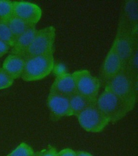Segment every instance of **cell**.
<instances>
[{"instance_id":"cell-1","label":"cell","mask_w":138,"mask_h":156,"mask_svg":"<svg viewBox=\"0 0 138 156\" xmlns=\"http://www.w3.org/2000/svg\"><path fill=\"white\" fill-rule=\"evenodd\" d=\"M138 77L123 68L118 74L105 84L109 90L134 108L138 100Z\"/></svg>"},{"instance_id":"cell-2","label":"cell","mask_w":138,"mask_h":156,"mask_svg":"<svg viewBox=\"0 0 138 156\" xmlns=\"http://www.w3.org/2000/svg\"><path fill=\"white\" fill-rule=\"evenodd\" d=\"M113 44L126 68L130 58L138 45V31L132 29L121 15L118 26L116 35Z\"/></svg>"},{"instance_id":"cell-3","label":"cell","mask_w":138,"mask_h":156,"mask_svg":"<svg viewBox=\"0 0 138 156\" xmlns=\"http://www.w3.org/2000/svg\"><path fill=\"white\" fill-rule=\"evenodd\" d=\"M54 67L53 52L26 58L21 78L26 82L41 80L50 74Z\"/></svg>"},{"instance_id":"cell-4","label":"cell","mask_w":138,"mask_h":156,"mask_svg":"<svg viewBox=\"0 0 138 156\" xmlns=\"http://www.w3.org/2000/svg\"><path fill=\"white\" fill-rule=\"evenodd\" d=\"M95 103L100 112L110 122L120 121L133 109L114 93L106 89L98 96Z\"/></svg>"},{"instance_id":"cell-5","label":"cell","mask_w":138,"mask_h":156,"mask_svg":"<svg viewBox=\"0 0 138 156\" xmlns=\"http://www.w3.org/2000/svg\"><path fill=\"white\" fill-rule=\"evenodd\" d=\"M71 75L77 92L91 103L95 102L100 89L99 80L86 69L76 71Z\"/></svg>"},{"instance_id":"cell-6","label":"cell","mask_w":138,"mask_h":156,"mask_svg":"<svg viewBox=\"0 0 138 156\" xmlns=\"http://www.w3.org/2000/svg\"><path fill=\"white\" fill-rule=\"evenodd\" d=\"M56 31L53 26L37 30L31 44L23 55L25 58L53 52Z\"/></svg>"},{"instance_id":"cell-7","label":"cell","mask_w":138,"mask_h":156,"mask_svg":"<svg viewBox=\"0 0 138 156\" xmlns=\"http://www.w3.org/2000/svg\"><path fill=\"white\" fill-rule=\"evenodd\" d=\"M78 121L85 131L91 133H99L110 122L100 112L95 102L90 104L77 116Z\"/></svg>"},{"instance_id":"cell-8","label":"cell","mask_w":138,"mask_h":156,"mask_svg":"<svg viewBox=\"0 0 138 156\" xmlns=\"http://www.w3.org/2000/svg\"><path fill=\"white\" fill-rule=\"evenodd\" d=\"M13 15L31 26H36L42 16V10L36 4L27 2H13Z\"/></svg>"},{"instance_id":"cell-9","label":"cell","mask_w":138,"mask_h":156,"mask_svg":"<svg viewBox=\"0 0 138 156\" xmlns=\"http://www.w3.org/2000/svg\"><path fill=\"white\" fill-rule=\"evenodd\" d=\"M47 104L51 113L55 117L62 118L73 116L68 97L50 91Z\"/></svg>"},{"instance_id":"cell-10","label":"cell","mask_w":138,"mask_h":156,"mask_svg":"<svg viewBox=\"0 0 138 156\" xmlns=\"http://www.w3.org/2000/svg\"><path fill=\"white\" fill-rule=\"evenodd\" d=\"M124 68L122 62L112 44L103 62L101 77L106 83Z\"/></svg>"},{"instance_id":"cell-11","label":"cell","mask_w":138,"mask_h":156,"mask_svg":"<svg viewBox=\"0 0 138 156\" xmlns=\"http://www.w3.org/2000/svg\"><path fill=\"white\" fill-rule=\"evenodd\" d=\"M50 91L57 93L68 97L77 92L71 74L66 72L57 76L51 86Z\"/></svg>"},{"instance_id":"cell-12","label":"cell","mask_w":138,"mask_h":156,"mask_svg":"<svg viewBox=\"0 0 138 156\" xmlns=\"http://www.w3.org/2000/svg\"><path fill=\"white\" fill-rule=\"evenodd\" d=\"M25 61L26 58L22 55L11 53L4 60L2 68L15 80L22 76Z\"/></svg>"},{"instance_id":"cell-13","label":"cell","mask_w":138,"mask_h":156,"mask_svg":"<svg viewBox=\"0 0 138 156\" xmlns=\"http://www.w3.org/2000/svg\"><path fill=\"white\" fill-rule=\"evenodd\" d=\"M36 30V26H33L15 39L13 44L11 48V53L23 56L31 44Z\"/></svg>"},{"instance_id":"cell-14","label":"cell","mask_w":138,"mask_h":156,"mask_svg":"<svg viewBox=\"0 0 138 156\" xmlns=\"http://www.w3.org/2000/svg\"><path fill=\"white\" fill-rule=\"evenodd\" d=\"M69 100L73 116H78L90 104H92L78 92L69 97Z\"/></svg>"},{"instance_id":"cell-15","label":"cell","mask_w":138,"mask_h":156,"mask_svg":"<svg viewBox=\"0 0 138 156\" xmlns=\"http://www.w3.org/2000/svg\"><path fill=\"white\" fill-rule=\"evenodd\" d=\"M7 24L15 39L33 27L13 15L7 21Z\"/></svg>"},{"instance_id":"cell-16","label":"cell","mask_w":138,"mask_h":156,"mask_svg":"<svg viewBox=\"0 0 138 156\" xmlns=\"http://www.w3.org/2000/svg\"><path fill=\"white\" fill-rule=\"evenodd\" d=\"M13 16V2L0 0V23H7Z\"/></svg>"},{"instance_id":"cell-17","label":"cell","mask_w":138,"mask_h":156,"mask_svg":"<svg viewBox=\"0 0 138 156\" xmlns=\"http://www.w3.org/2000/svg\"><path fill=\"white\" fill-rule=\"evenodd\" d=\"M0 40L12 47L14 42L15 38L7 25V23H0Z\"/></svg>"},{"instance_id":"cell-18","label":"cell","mask_w":138,"mask_h":156,"mask_svg":"<svg viewBox=\"0 0 138 156\" xmlns=\"http://www.w3.org/2000/svg\"><path fill=\"white\" fill-rule=\"evenodd\" d=\"M34 153L35 152L30 145L22 143L7 156H33Z\"/></svg>"},{"instance_id":"cell-19","label":"cell","mask_w":138,"mask_h":156,"mask_svg":"<svg viewBox=\"0 0 138 156\" xmlns=\"http://www.w3.org/2000/svg\"><path fill=\"white\" fill-rule=\"evenodd\" d=\"M138 45L135 47L133 52L130 58L125 69L129 71L132 74L137 76L138 75Z\"/></svg>"},{"instance_id":"cell-20","label":"cell","mask_w":138,"mask_h":156,"mask_svg":"<svg viewBox=\"0 0 138 156\" xmlns=\"http://www.w3.org/2000/svg\"><path fill=\"white\" fill-rule=\"evenodd\" d=\"M14 80L2 67H0V90L10 87L13 83Z\"/></svg>"},{"instance_id":"cell-21","label":"cell","mask_w":138,"mask_h":156,"mask_svg":"<svg viewBox=\"0 0 138 156\" xmlns=\"http://www.w3.org/2000/svg\"><path fill=\"white\" fill-rule=\"evenodd\" d=\"M40 156H58V152L55 148L51 147L39 152Z\"/></svg>"},{"instance_id":"cell-22","label":"cell","mask_w":138,"mask_h":156,"mask_svg":"<svg viewBox=\"0 0 138 156\" xmlns=\"http://www.w3.org/2000/svg\"><path fill=\"white\" fill-rule=\"evenodd\" d=\"M10 47L6 43L0 40V58L5 56L9 50Z\"/></svg>"},{"instance_id":"cell-23","label":"cell","mask_w":138,"mask_h":156,"mask_svg":"<svg viewBox=\"0 0 138 156\" xmlns=\"http://www.w3.org/2000/svg\"><path fill=\"white\" fill-rule=\"evenodd\" d=\"M58 156H76V152L71 148H65L58 152Z\"/></svg>"},{"instance_id":"cell-24","label":"cell","mask_w":138,"mask_h":156,"mask_svg":"<svg viewBox=\"0 0 138 156\" xmlns=\"http://www.w3.org/2000/svg\"><path fill=\"white\" fill-rule=\"evenodd\" d=\"M76 156H93L90 153L84 151L76 152Z\"/></svg>"},{"instance_id":"cell-25","label":"cell","mask_w":138,"mask_h":156,"mask_svg":"<svg viewBox=\"0 0 138 156\" xmlns=\"http://www.w3.org/2000/svg\"><path fill=\"white\" fill-rule=\"evenodd\" d=\"M33 156H40V153L39 152H35V153L34 154V155H33Z\"/></svg>"}]
</instances>
